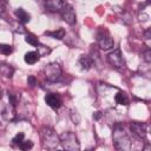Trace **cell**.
Listing matches in <instances>:
<instances>
[{"label":"cell","mask_w":151,"mask_h":151,"mask_svg":"<svg viewBox=\"0 0 151 151\" xmlns=\"http://www.w3.org/2000/svg\"><path fill=\"white\" fill-rule=\"evenodd\" d=\"M113 144L118 151H130L131 147V140L127 136V133L119 126H117L113 130Z\"/></svg>","instance_id":"cell-1"},{"label":"cell","mask_w":151,"mask_h":151,"mask_svg":"<svg viewBox=\"0 0 151 151\" xmlns=\"http://www.w3.org/2000/svg\"><path fill=\"white\" fill-rule=\"evenodd\" d=\"M41 138H42V144L46 149H54L60 142L54 130L48 126H45L41 129Z\"/></svg>","instance_id":"cell-2"},{"label":"cell","mask_w":151,"mask_h":151,"mask_svg":"<svg viewBox=\"0 0 151 151\" xmlns=\"http://www.w3.org/2000/svg\"><path fill=\"white\" fill-rule=\"evenodd\" d=\"M60 142L63 146L67 151H78L79 150V142L77 136L73 132H65L60 136Z\"/></svg>","instance_id":"cell-3"},{"label":"cell","mask_w":151,"mask_h":151,"mask_svg":"<svg viewBox=\"0 0 151 151\" xmlns=\"http://www.w3.org/2000/svg\"><path fill=\"white\" fill-rule=\"evenodd\" d=\"M44 72H45V76H46L47 80L54 83V81L60 79L63 71H61V67H60V65L58 63H50V64H47L45 66Z\"/></svg>","instance_id":"cell-4"},{"label":"cell","mask_w":151,"mask_h":151,"mask_svg":"<svg viewBox=\"0 0 151 151\" xmlns=\"http://www.w3.org/2000/svg\"><path fill=\"white\" fill-rule=\"evenodd\" d=\"M107 61L112 67L117 70H120L124 67V59H123V55L119 48H116L113 52H111L107 55Z\"/></svg>","instance_id":"cell-5"},{"label":"cell","mask_w":151,"mask_h":151,"mask_svg":"<svg viewBox=\"0 0 151 151\" xmlns=\"http://www.w3.org/2000/svg\"><path fill=\"white\" fill-rule=\"evenodd\" d=\"M60 13H61V17H63L64 21H66V22L70 24V25H74V24H76V21H77V15H76L74 8H73L70 4H65L64 7L61 8Z\"/></svg>","instance_id":"cell-6"},{"label":"cell","mask_w":151,"mask_h":151,"mask_svg":"<svg viewBox=\"0 0 151 151\" xmlns=\"http://www.w3.org/2000/svg\"><path fill=\"white\" fill-rule=\"evenodd\" d=\"M45 103L53 110H58L61 106V98L57 93H48L45 96Z\"/></svg>","instance_id":"cell-7"},{"label":"cell","mask_w":151,"mask_h":151,"mask_svg":"<svg viewBox=\"0 0 151 151\" xmlns=\"http://www.w3.org/2000/svg\"><path fill=\"white\" fill-rule=\"evenodd\" d=\"M130 127H131V131L139 138H145L146 136V126L142 123H137V122H133L130 124Z\"/></svg>","instance_id":"cell-8"},{"label":"cell","mask_w":151,"mask_h":151,"mask_svg":"<svg viewBox=\"0 0 151 151\" xmlns=\"http://www.w3.org/2000/svg\"><path fill=\"white\" fill-rule=\"evenodd\" d=\"M65 4L66 2H64L61 0H50V1L45 2V7L50 12H60Z\"/></svg>","instance_id":"cell-9"},{"label":"cell","mask_w":151,"mask_h":151,"mask_svg":"<svg viewBox=\"0 0 151 151\" xmlns=\"http://www.w3.org/2000/svg\"><path fill=\"white\" fill-rule=\"evenodd\" d=\"M99 46L101 50L106 51V50H110L114 46V41L110 35H105V37L103 35L99 38Z\"/></svg>","instance_id":"cell-10"},{"label":"cell","mask_w":151,"mask_h":151,"mask_svg":"<svg viewBox=\"0 0 151 151\" xmlns=\"http://www.w3.org/2000/svg\"><path fill=\"white\" fill-rule=\"evenodd\" d=\"M15 17H17L18 20H19L20 22H22V24H26V22H28V21L31 20V15H29L24 8H18V9L15 11Z\"/></svg>","instance_id":"cell-11"},{"label":"cell","mask_w":151,"mask_h":151,"mask_svg":"<svg viewBox=\"0 0 151 151\" xmlns=\"http://www.w3.org/2000/svg\"><path fill=\"white\" fill-rule=\"evenodd\" d=\"M79 64L83 70H90L93 66V59L88 55H81L79 59Z\"/></svg>","instance_id":"cell-12"},{"label":"cell","mask_w":151,"mask_h":151,"mask_svg":"<svg viewBox=\"0 0 151 151\" xmlns=\"http://www.w3.org/2000/svg\"><path fill=\"white\" fill-rule=\"evenodd\" d=\"M0 72H1L2 76H5L6 78H12V76H13V73H14V68H13L11 65L6 64V63H1V64H0Z\"/></svg>","instance_id":"cell-13"},{"label":"cell","mask_w":151,"mask_h":151,"mask_svg":"<svg viewBox=\"0 0 151 151\" xmlns=\"http://www.w3.org/2000/svg\"><path fill=\"white\" fill-rule=\"evenodd\" d=\"M45 35H48V37H52L54 39H59L61 40L64 37H65V29L64 28H58L55 31H46L44 33Z\"/></svg>","instance_id":"cell-14"},{"label":"cell","mask_w":151,"mask_h":151,"mask_svg":"<svg viewBox=\"0 0 151 151\" xmlns=\"http://www.w3.org/2000/svg\"><path fill=\"white\" fill-rule=\"evenodd\" d=\"M114 100L117 104L119 105H127L129 104V98H127V94L123 91H119L116 96H114Z\"/></svg>","instance_id":"cell-15"},{"label":"cell","mask_w":151,"mask_h":151,"mask_svg":"<svg viewBox=\"0 0 151 151\" xmlns=\"http://www.w3.org/2000/svg\"><path fill=\"white\" fill-rule=\"evenodd\" d=\"M25 61L27 63V64H29V65H33V64H35L38 60H39V55H38V53L37 52H34V51H31V52H27L26 54H25Z\"/></svg>","instance_id":"cell-16"},{"label":"cell","mask_w":151,"mask_h":151,"mask_svg":"<svg viewBox=\"0 0 151 151\" xmlns=\"http://www.w3.org/2000/svg\"><path fill=\"white\" fill-rule=\"evenodd\" d=\"M37 53H38V55L39 57H44V55H47V54H50L51 53V48L50 47H47V46H45V45H38L37 46Z\"/></svg>","instance_id":"cell-17"},{"label":"cell","mask_w":151,"mask_h":151,"mask_svg":"<svg viewBox=\"0 0 151 151\" xmlns=\"http://www.w3.org/2000/svg\"><path fill=\"white\" fill-rule=\"evenodd\" d=\"M25 41H26L27 44L32 45V46H35V47L39 45V40H38V38H37L34 34H31V33H28V34L26 35Z\"/></svg>","instance_id":"cell-18"},{"label":"cell","mask_w":151,"mask_h":151,"mask_svg":"<svg viewBox=\"0 0 151 151\" xmlns=\"http://www.w3.org/2000/svg\"><path fill=\"white\" fill-rule=\"evenodd\" d=\"M13 52V48L8 44H0V53L4 55H9Z\"/></svg>","instance_id":"cell-19"},{"label":"cell","mask_w":151,"mask_h":151,"mask_svg":"<svg viewBox=\"0 0 151 151\" xmlns=\"http://www.w3.org/2000/svg\"><path fill=\"white\" fill-rule=\"evenodd\" d=\"M19 147H20L21 151H28L33 147V142L32 140H22L19 144Z\"/></svg>","instance_id":"cell-20"},{"label":"cell","mask_w":151,"mask_h":151,"mask_svg":"<svg viewBox=\"0 0 151 151\" xmlns=\"http://www.w3.org/2000/svg\"><path fill=\"white\" fill-rule=\"evenodd\" d=\"M24 137H25L24 132H18V133L14 136V138L12 139L13 144H17V145H19V144H20V143L24 140Z\"/></svg>","instance_id":"cell-21"},{"label":"cell","mask_w":151,"mask_h":151,"mask_svg":"<svg viewBox=\"0 0 151 151\" xmlns=\"http://www.w3.org/2000/svg\"><path fill=\"white\" fill-rule=\"evenodd\" d=\"M27 84H28L31 87H34V86L37 85V79H35V77H34V76H28V78H27Z\"/></svg>","instance_id":"cell-22"},{"label":"cell","mask_w":151,"mask_h":151,"mask_svg":"<svg viewBox=\"0 0 151 151\" xmlns=\"http://www.w3.org/2000/svg\"><path fill=\"white\" fill-rule=\"evenodd\" d=\"M143 55H144V60H145L146 63H150V60H151V58H150V55H151L150 50H146V51L143 53Z\"/></svg>","instance_id":"cell-23"},{"label":"cell","mask_w":151,"mask_h":151,"mask_svg":"<svg viewBox=\"0 0 151 151\" xmlns=\"http://www.w3.org/2000/svg\"><path fill=\"white\" fill-rule=\"evenodd\" d=\"M100 117H101V112H99V111L94 112V114H93V118H94V119H99Z\"/></svg>","instance_id":"cell-24"},{"label":"cell","mask_w":151,"mask_h":151,"mask_svg":"<svg viewBox=\"0 0 151 151\" xmlns=\"http://www.w3.org/2000/svg\"><path fill=\"white\" fill-rule=\"evenodd\" d=\"M143 151H151V146H150V144H149V143H146V144H145V146H144Z\"/></svg>","instance_id":"cell-25"},{"label":"cell","mask_w":151,"mask_h":151,"mask_svg":"<svg viewBox=\"0 0 151 151\" xmlns=\"http://www.w3.org/2000/svg\"><path fill=\"white\" fill-rule=\"evenodd\" d=\"M0 97H1V87H0Z\"/></svg>","instance_id":"cell-26"},{"label":"cell","mask_w":151,"mask_h":151,"mask_svg":"<svg viewBox=\"0 0 151 151\" xmlns=\"http://www.w3.org/2000/svg\"><path fill=\"white\" fill-rule=\"evenodd\" d=\"M58 151H63V150H58Z\"/></svg>","instance_id":"cell-27"}]
</instances>
